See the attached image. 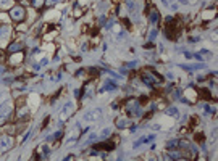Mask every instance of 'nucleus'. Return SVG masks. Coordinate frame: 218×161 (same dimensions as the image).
I'll use <instances>...</instances> for the list:
<instances>
[{"instance_id":"f257e3e1","label":"nucleus","mask_w":218,"mask_h":161,"mask_svg":"<svg viewBox=\"0 0 218 161\" xmlns=\"http://www.w3.org/2000/svg\"><path fill=\"white\" fill-rule=\"evenodd\" d=\"M10 16H11V20H13V21H23V20H24V16H26L24 8H23L21 5H16V7L11 8Z\"/></svg>"},{"instance_id":"f03ea898","label":"nucleus","mask_w":218,"mask_h":161,"mask_svg":"<svg viewBox=\"0 0 218 161\" xmlns=\"http://www.w3.org/2000/svg\"><path fill=\"white\" fill-rule=\"evenodd\" d=\"M11 147H13V139H11L10 135H3V137H0V153L10 150Z\"/></svg>"},{"instance_id":"7ed1b4c3","label":"nucleus","mask_w":218,"mask_h":161,"mask_svg":"<svg viewBox=\"0 0 218 161\" xmlns=\"http://www.w3.org/2000/svg\"><path fill=\"white\" fill-rule=\"evenodd\" d=\"M10 114H11V105H10V103H5V105L0 106V124H2Z\"/></svg>"},{"instance_id":"20e7f679","label":"nucleus","mask_w":218,"mask_h":161,"mask_svg":"<svg viewBox=\"0 0 218 161\" xmlns=\"http://www.w3.org/2000/svg\"><path fill=\"white\" fill-rule=\"evenodd\" d=\"M102 114V110H99V108H97V110H94V111H89L87 114H86V119L87 121H95V119H99V116Z\"/></svg>"},{"instance_id":"39448f33","label":"nucleus","mask_w":218,"mask_h":161,"mask_svg":"<svg viewBox=\"0 0 218 161\" xmlns=\"http://www.w3.org/2000/svg\"><path fill=\"white\" fill-rule=\"evenodd\" d=\"M8 36H10V26H7V24L0 26V39L5 40Z\"/></svg>"},{"instance_id":"423d86ee","label":"nucleus","mask_w":218,"mask_h":161,"mask_svg":"<svg viewBox=\"0 0 218 161\" xmlns=\"http://www.w3.org/2000/svg\"><path fill=\"white\" fill-rule=\"evenodd\" d=\"M115 89H116V84H113L112 80H105V84L102 85L100 92H104V90H115Z\"/></svg>"},{"instance_id":"0eeeda50","label":"nucleus","mask_w":218,"mask_h":161,"mask_svg":"<svg viewBox=\"0 0 218 161\" xmlns=\"http://www.w3.org/2000/svg\"><path fill=\"white\" fill-rule=\"evenodd\" d=\"M158 20H160V15H158V10L155 8V10L150 11V23H152V24H157Z\"/></svg>"},{"instance_id":"6e6552de","label":"nucleus","mask_w":218,"mask_h":161,"mask_svg":"<svg viewBox=\"0 0 218 161\" xmlns=\"http://www.w3.org/2000/svg\"><path fill=\"white\" fill-rule=\"evenodd\" d=\"M23 48V44H18V42H15V44H11L10 47H8V52L10 53H16L18 50H21Z\"/></svg>"},{"instance_id":"1a4fd4ad","label":"nucleus","mask_w":218,"mask_h":161,"mask_svg":"<svg viewBox=\"0 0 218 161\" xmlns=\"http://www.w3.org/2000/svg\"><path fill=\"white\" fill-rule=\"evenodd\" d=\"M178 147H179V142H178V140H171V142L168 143V148H170V150H173V148H178Z\"/></svg>"},{"instance_id":"9d476101","label":"nucleus","mask_w":218,"mask_h":161,"mask_svg":"<svg viewBox=\"0 0 218 161\" xmlns=\"http://www.w3.org/2000/svg\"><path fill=\"white\" fill-rule=\"evenodd\" d=\"M45 2H44V0H32V5H34V7H36V8H39V7H42V5H44Z\"/></svg>"},{"instance_id":"9b49d317","label":"nucleus","mask_w":218,"mask_h":161,"mask_svg":"<svg viewBox=\"0 0 218 161\" xmlns=\"http://www.w3.org/2000/svg\"><path fill=\"white\" fill-rule=\"evenodd\" d=\"M166 114H173V116H176L178 110H176V108H168V110H166Z\"/></svg>"},{"instance_id":"f8f14e48","label":"nucleus","mask_w":218,"mask_h":161,"mask_svg":"<svg viewBox=\"0 0 218 161\" xmlns=\"http://www.w3.org/2000/svg\"><path fill=\"white\" fill-rule=\"evenodd\" d=\"M58 2H63V0H47V2H45V5H47V7H50V5L58 3Z\"/></svg>"},{"instance_id":"ddd939ff","label":"nucleus","mask_w":218,"mask_h":161,"mask_svg":"<svg viewBox=\"0 0 218 161\" xmlns=\"http://www.w3.org/2000/svg\"><path fill=\"white\" fill-rule=\"evenodd\" d=\"M155 36H157V31H155V29L150 31V40H153V37H155Z\"/></svg>"},{"instance_id":"4468645a","label":"nucleus","mask_w":218,"mask_h":161,"mask_svg":"<svg viewBox=\"0 0 218 161\" xmlns=\"http://www.w3.org/2000/svg\"><path fill=\"white\" fill-rule=\"evenodd\" d=\"M137 65V61H131V63H128V68H134Z\"/></svg>"},{"instance_id":"2eb2a0df","label":"nucleus","mask_w":218,"mask_h":161,"mask_svg":"<svg viewBox=\"0 0 218 161\" xmlns=\"http://www.w3.org/2000/svg\"><path fill=\"white\" fill-rule=\"evenodd\" d=\"M124 126H126V121H120L118 123V127H124Z\"/></svg>"}]
</instances>
